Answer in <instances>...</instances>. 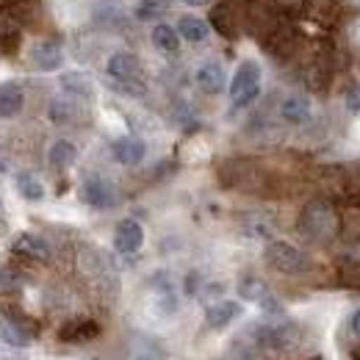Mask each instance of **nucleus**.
Masks as SVG:
<instances>
[{"instance_id":"obj_34","label":"nucleus","mask_w":360,"mask_h":360,"mask_svg":"<svg viewBox=\"0 0 360 360\" xmlns=\"http://www.w3.org/2000/svg\"><path fill=\"white\" fill-rule=\"evenodd\" d=\"M183 3H186V6H208L211 0H183Z\"/></svg>"},{"instance_id":"obj_5","label":"nucleus","mask_w":360,"mask_h":360,"mask_svg":"<svg viewBox=\"0 0 360 360\" xmlns=\"http://www.w3.org/2000/svg\"><path fill=\"white\" fill-rule=\"evenodd\" d=\"M81 197H84V202L91 205V208H111V205H117V200H120V197H117V188L105 178H100V175H91V178L84 180Z\"/></svg>"},{"instance_id":"obj_32","label":"nucleus","mask_w":360,"mask_h":360,"mask_svg":"<svg viewBox=\"0 0 360 360\" xmlns=\"http://www.w3.org/2000/svg\"><path fill=\"white\" fill-rule=\"evenodd\" d=\"M8 161H11V158H8V153H6V144L0 141V172L8 169Z\"/></svg>"},{"instance_id":"obj_15","label":"nucleus","mask_w":360,"mask_h":360,"mask_svg":"<svg viewBox=\"0 0 360 360\" xmlns=\"http://www.w3.org/2000/svg\"><path fill=\"white\" fill-rule=\"evenodd\" d=\"M227 169H233L236 175L233 178H225L230 186H236V188H244V191H252V188H258L261 186V172L252 167V164H247V161H233V164H227Z\"/></svg>"},{"instance_id":"obj_22","label":"nucleus","mask_w":360,"mask_h":360,"mask_svg":"<svg viewBox=\"0 0 360 360\" xmlns=\"http://www.w3.org/2000/svg\"><path fill=\"white\" fill-rule=\"evenodd\" d=\"M100 333V327L89 321V319H78V321H70L64 330H61V341H89Z\"/></svg>"},{"instance_id":"obj_36","label":"nucleus","mask_w":360,"mask_h":360,"mask_svg":"<svg viewBox=\"0 0 360 360\" xmlns=\"http://www.w3.org/2000/svg\"><path fill=\"white\" fill-rule=\"evenodd\" d=\"M14 3H22V0H14Z\"/></svg>"},{"instance_id":"obj_14","label":"nucleus","mask_w":360,"mask_h":360,"mask_svg":"<svg viewBox=\"0 0 360 360\" xmlns=\"http://www.w3.org/2000/svg\"><path fill=\"white\" fill-rule=\"evenodd\" d=\"M238 316H241V305H238V302H230V300L214 302V305L205 308V324H208L211 330H222L233 319H238Z\"/></svg>"},{"instance_id":"obj_11","label":"nucleus","mask_w":360,"mask_h":360,"mask_svg":"<svg viewBox=\"0 0 360 360\" xmlns=\"http://www.w3.org/2000/svg\"><path fill=\"white\" fill-rule=\"evenodd\" d=\"M194 81H197V86L205 91V94H219V91L225 89L227 75H225V70H222V64H217V61H205V64L197 70Z\"/></svg>"},{"instance_id":"obj_25","label":"nucleus","mask_w":360,"mask_h":360,"mask_svg":"<svg viewBox=\"0 0 360 360\" xmlns=\"http://www.w3.org/2000/svg\"><path fill=\"white\" fill-rule=\"evenodd\" d=\"M172 8V0H139L136 17L139 20H158Z\"/></svg>"},{"instance_id":"obj_16","label":"nucleus","mask_w":360,"mask_h":360,"mask_svg":"<svg viewBox=\"0 0 360 360\" xmlns=\"http://www.w3.org/2000/svg\"><path fill=\"white\" fill-rule=\"evenodd\" d=\"M280 117L285 122H291V125H302V122L311 120V103L305 97H297V94L294 97H285L283 105H280Z\"/></svg>"},{"instance_id":"obj_35","label":"nucleus","mask_w":360,"mask_h":360,"mask_svg":"<svg viewBox=\"0 0 360 360\" xmlns=\"http://www.w3.org/2000/svg\"><path fill=\"white\" fill-rule=\"evenodd\" d=\"M352 360H360V347H355V349H352Z\"/></svg>"},{"instance_id":"obj_9","label":"nucleus","mask_w":360,"mask_h":360,"mask_svg":"<svg viewBox=\"0 0 360 360\" xmlns=\"http://www.w3.org/2000/svg\"><path fill=\"white\" fill-rule=\"evenodd\" d=\"M81 97H56L53 103H50V108H47V117L56 122V125H75L81 117H84V108H81V103H78Z\"/></svg>"},{"instance_id":"obj_30","label":"nucleus","mask_w":360,"mask_h":360,"mask_svg":"<svg viewBox=\"0 0 360 360\" xmlns=\"http://www.w3.org/2000/svg\"><path fill=\"white\" fill-rule=\"evenodd\" d=\"M274 6L280 11H288V14H300L305 8V0H274Z\"/></svg>"},{"instance_id":"obj_4","label":"nucleus","mask_w":360,"mask_h":360,"mask_svg":"<svg viewBox=\"0 0 360 360\" xmlns=\"http://www.w3.org/2000/svg\"><path fill=\"white\" fill-rule=\"evenodd\" d=\"M108 75L122 86L125 91H141V61L136 53H128V50H120L108 58L105 64Z\"/></svg>"},{"instance_id":"obj_2","label":"nucleus","mask_w":360,"mask_h":360,"mask_svg":"<svg viewBox=\"0 0 360 360\" xmlns=\"http://www.w3.org/2000/svg\"><path fill=\"white\" fill-rule=\"evenodd\" d=\"M261 94V64L247 58L238 64L233 81H230V100H233V108H247L258 100Z\"/></svg>"},{"instance_id":"obj_21","label":"nucleus","mask_w":360,"mask_h":360,"mask_svg":"<svg viewBox=\"0 0 360 360\" xmlns=\"http://www.w3.org/2000/svg\"><path fill=\"white\" fill-rule=\"evenodd\" d=\"M178 34L186 42H205L208 39V22L200 17H183L178 22Z\"/></svg>"},{"instance_id":"obj_12","label":"nucleus","mask_w":360,"mask_h":360,"mask_svg":"<svg viewBox=\"0 0 360 360\" xmlns=\"http://www.w3.org/2000/svg\"><path fill=\"white\" fill-rule=\"evenodd\" d=\"M11 250L17 255H25V258H34V261H50V244L45 238L34 236V233H20L17 241L11 244Z\"/></svg>"},{"instance_id":"obj_17","label":"nucleus","mask_w":360,"mask_h":360,"mask_svg":"<svg viewBox=\"0 0 360 360\" xmlns=\"http://www.w3.org/2000/svg\"><path fill=\"white\" fill-rule=\"evenodd\" d=\"M61 89L72 97H81V100H89L94 94V84H91L89 75L84 72H64L61 75Z\"/></svg>"},{"instance_id":"obj_33","label":"nucleus","mask_w":360,"mask_h":360,"mask_svg":"<svg viewBox=\"0 0 360 360\" xmlns=\"http://www.w3.org/2000/svg\"><path fill=\"white\" fill-rule=\"evenodd\" d=\"M349 327H352V333H355V335H360V308L352 314V319H349Z\"/></svg>"},{"instance_id":"obj_10","label":"nucleus","mask_w":360,"mask_h":360,"mask_svg":"<svg viewBox=\"0 0 360 360\" xmlns=\"http://www.w3.org/2000/svg\"><path fill=\"white\" fill-rule=\"evenodd\" d=\"M25 105V94L22 86L14 81H3L0 84V120H14Z\"/></svg>"},{"instance_id":"obj_13","label":"nucleus","mask_w":360,"mask_h":360,"mask_svg":"<svg viewBox=\"0 0 360 360\" xmlns=\"http://www.w3.org/2000/svg\"><path fill=\"white\" fill-rule=\"evenodd\" d=\"M144 153H147V147H144V141L136 139V136H122V139L114 141V158H117L122 167H136V164H141Z\"/></svg>"},{"instance_id":"obj_23","label":"nucleus","mask_w":360,"mask_h":360,"mask_svg":"<svg viewBox=\"0 0 360 360\" xmlns=\"http://www.w3.org/2000/svg\"><path fill=\"white\" fill-rule=\"evenodd\" d=\"M17 191H20L25 200H31V202L45 200V186H42V180L37 178V175H31V172H20V175H17Z\"/></svg>"},{"instance_id":"obj_20","label":"nucleus","mask_w":360,"mask_h":360,"mask_svg":"<svg viewBox=\"0 0 360 360\" xmlns=\"http://www.w3.org/2000/svg\"><path fill=\"white\" fill-rule=\"evenodd\" d=\"M0 335H3V341L14 344V347H28L34 333H31L28 324H22V321H17V319H8V321H3Z\"/></svg>"},{"instance_id":"obj_26","label":"nucleus","mask_w":360,"mask_h":360,"mask_svg":"<svg viewBox=\"0 0 360 360\" xmlns=\"http://www.w3.org/2000/svg\"><path fill=\"white\" fill-rule=\"evenodd\" d=\"M338 280H341V285H347V288H352V291H360V261L358 258H347V261H341V266H338Z\"/></svg>"},{"instance_id":"obj_31","label":"nucleus","mask_w":360,"mask_h":360,"mask_svg":"<svg viewBox=\"0 0 360 360\" xmlns=\"http://www.w3.org/2000/svg\"><path fill=\"white\" fill-rule=\"evenodd\" d=\"M347 108L352 114H360V84H355L352 89L347 91Z\"/></svg>"},{"instance_id":"obj_28","label":"nucleus","mask_w":360,"mask_h":360,"mask_svg":"<svg viewBox=\"0 0 360 360\" xmlns=\"http://www.w3.org/2000/svg\"><path fill=\"white\" fill-rule=\"evenodd\" d=\"M266 291H269L266 283L258 280V277H244V280L238 283V294H241V300H250V302H258Z\"/></svg>"},{"instance_id":"obj_24","label":"nucleus","mask_w":360,"mask_h":360,"mask_svg":"<svg viewBox=\"0 0 360 360\" xmlns=\"http://www.w3.org/2000/svg\"><path fill=\"white\" fill-rule=\"evenodd\" d=\"M211 25H214L217 34H222L225 39H233V37H236V20H233V11L227 8L225 3L214 6V11H211Z\"/></svg>"},{"instance_id":"obj_6","label":"nucleus","mask_w":360,"mask_h":360,"mask_svg":"<svg viewBox=\"0 0 360 360\" xmlns=\"http://www.w3.org/2000/svg\"><path fill=\"white\" fill-rule=\"evenodd\" d=\"M255 341L266 349H285L297 341V327L291 321L283 324H261L255 327Z\"/></svg>"},{"instance_id":"obj_19","label":"nucleus","mask_w":360,"mask_h":360,"mask_svg":"<svg viewBox=\"0 0 360 360\" xmlns=\"http://www.w3.org/2000/svg\"><path fill=\"white\" fill-rule=\"evenodd\" d=\"M150 39H153L155 50H161V53H178V47H180L178 28H172V25H164V22L153 28Z\"/></svg>"},{"instance_id":"obj_29","label":"nucleus","mask_w":360,"mask_h":360,"mask_svg":"<svg viewBox=\"0 0 360 360\" xmlns=\"http://www.w3.org/2000/svg\"><path fill=\"white\" fill-rule=\"evenodd\" d=\"M258 305H261V308H264L269 316H283V305H280V300H277V297H271L269 291H266V294L258 300Z\"/></svg>"},{"instance_id":"obj_27","label":"nucleus","mask_w":360,"mask_h":360,"mask_svg":"<svg viewBox=\"0 0 360 360\" xmlns=\"http://www.w3.org/2000/svg\"><path fill=\"white\" fill-rule=\"evenodd\" d=\"M20 42V28H17V22H14V17H8V14H3L0 11V47L6 50H14Z\"/></svg>"},{"instance_id":"obj_7","label":"nucleus","mask_w":360,"mask_h":360,"mask_svg":"<svg viewBox=\"0 0 360 360\" xmlns=\"http://www.w3.org/2000/svg\"><path fill=\"white\" fill-rule=\"evenodd\" d=\"M141 244H144V230H141V225H139L136 219H122V222L117 225V233H114V247H117V252L134 255V252L141 250Z\"/></svg>"},{"instance_id":"obj_8","label":"nucleus","mask_w":360,"mask_h":360,"mask_svg":"<svg viewBox=\"0 0 360 360\" xmlns=\"http://www.w3.org/2000/svg\"><path fill=\"white\" fill-rule=\"evenodd\" d=\"M31 61H34V67L39 72H53V70H58L64 64V50H61L58 42H53V39L37 42L34 50H31Z\"/></svg>"},{"instance_id":"obj_18","label":"nucleus","mask_w":360,"mask_h":360,"mask_svg":"<svg viewBox=\"0 0 360 360\" xmlns=\"http://www.w3.org/2000/svg\"><path fill=\"white\" fill-rule=\"evenodd\" d=\"M47 158H50V164H53L56 169H67V167H72V164H75L78 150H75V144H72V141L58 139V141H53V144H50Z\"/></svg>"},{"instance_id":"obj_1","label":"nucleus","mask_w":360,"mask_h":360,"mask_svg":"<svg viewBox=\"0 0 360 360\" xmlns=\"http://www.w3.org/2000/svg\"><path fill=\"white\" fill-rule=\"evenodd\" d=\"M341 230V219L335 214V208L327 200H311L302 214H300V233L314 241V244H327L338 236Z\"/></svg>"},{"instance_id":"obj_3","label":"nucleus","mask_w":360,"mask_h":360,"mask_svg":"<svg viewBox=\"0 0 360 360\" xmlns=\"http://www.w3.org/2000/svg\"><path fill=\"white\" fill-rule=\"evenodd\" d=\"M264 258H266V264L271 269L283 271V274H305V271H311V258L302 250H297V247H291L285 241H269L266 250H264Z\"/></svg>"}]
</instances>
